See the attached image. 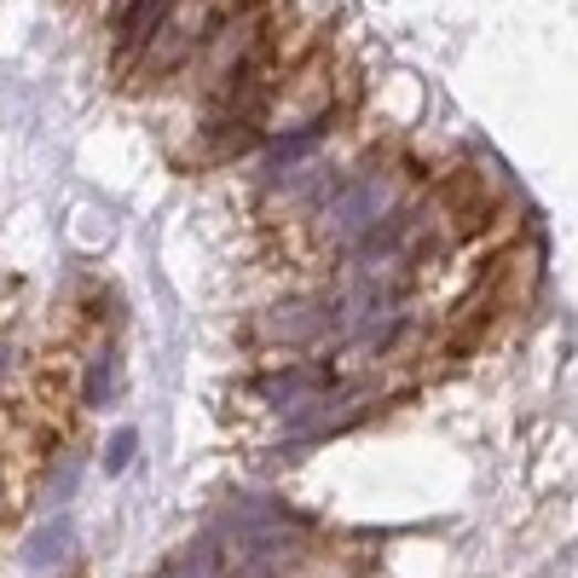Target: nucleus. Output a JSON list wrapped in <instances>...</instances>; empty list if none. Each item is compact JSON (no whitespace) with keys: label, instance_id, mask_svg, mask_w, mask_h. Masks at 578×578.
Instances as JSON below:
<instances>
[{"label":"nucleus","instance_id":"obj_1","mask_svg":"<svg viewBox=\"0 0 578 578\" xmlns=\"http://www.w3.org/2000/svg\"><path fill=\"white\" fill-rule=\"evenodd\" d=\"M347 59L336 53V41H318L313 53H301L279 82L261 93L255 116H249V134L255 139H272V134H301V128H318L330 111H341L347 98Z\"/></svg>","mask_w":578,"mask_h":578},{"label":"nucleus","instance_id":"obj_2","mask_svg":"<svg viewBox=\"0 0 578 578\" xmlns=\"http://www.w3.org/2000/svg\"><path fill=\"white\" fill-rule=\"evenodd\" d=\"M249 7H255V0H168L157 30H150L139 53L116 70V82L139 93V87H157V82H168V75L191 70L197 59L209 53V41Z\"/></svg>","mask_w":578,"mask_h":578},{"label":"nucleus","instance_id":"obj_3","mask_svg":"<svg viewBox=\"0 0 578 578\" xmlns=\"http://www.w3.org/2000/svg\"><path fill=\"white\" fill-rule=\"evenodd\" d=\"M64 578H93V572H87V567H70V572H64Z\"/></svg>","mask_w":578,"mask_h":578}]
</instances>
